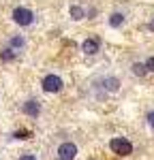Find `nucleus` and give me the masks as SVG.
Returning <instances> with one entry per match:
<instances>
[{
	"label": "nucleus",
	"instance_id": "9d476101",
	"mask_svg": "<svg viewBox=\"0 0 154 160\" xmlns=\"http://www.w3.org/2000/svg\"><path fill=\"white\" fill-rule=\"evenodd\" d=\"M131 71H133V75H137V77H143V75L148 73V71H146V64H141V62H135V64L131 66Z\"/></svg>",
	"mask_w": 154,
	"mask_h": 160
},
{
	"label": "nucleus",
	"instance_id": "39448f33",
	"mask_svg": "<svg viewBox=\"0 0 154 160\" xmlns=\"http://www.w3.org/2000/svg\"><path fill=\"white\" fill-rule=\"evenodd\" d=\"M81 49H84L86 56H94V53H99V49H101L99 38H86V41L81 43Z\"/></svg>",
	"mask_w": 154,
	"mask_h": 160
},
{
	"label": "nucleus",
	"instance_id": "6e6552de",
	"mask_svg": "<svg viewBox=\"0 0 154 160\" xmlns=\"http://www.w3.org/2000/svg\"><path fill=\"white\" fill-rule=\"evenodd\" d=\"M69 13H71V17H73L75 22H79V19H84V17H86V11H84L81 7H77V4H73V7L69 9Z\"/></svg>",
	"mask_w": 154,
	"mask_h": 160
},
{
	"label": "nucleus",
	"instance_id": "f03ea898",
	"mask_svg": "<svg viewBox=\"0 0 154 160\" xmlns=\"http://www.w3.org/2000/svg\"><path fill=\"white\" fill-rule=\"evenodd\" d=\"M13 22L19 26H30L34 22V13L30 11V9H24V7H17L15 11H13Z\"/></svg>",
	"mask_w": 154,
	"mask_h": 160
},
{
	"label": "nucleus",
	"instance_id": "f257e3e1",
	"mask_svg": "<svg viewBox=\"0 0 154 160\" xmlns=\"http://www.w3.org/2000/svg\"><path fill=\"white\" fill-rule=\"evenodd\" d=\"M109 148H111V152H116L118 156H128V154H133V145H131V141L122 139V137H116V139H111Z\"/></svg>",
	"mask_w": 154,
	"mask_h": 160
},
{
	"label": "nucleus",
	"instance_id": "423d86ee",
	"mask_svg": "<svg viewBox=\"0 0 154 160\" xmlns=\"http://www.w3.org/2000/svg\"><path fill=\"white\" fill-rule=\"evenodd\" d=\"M24 113L30 115V118H37L38 113H41V105H38L37 100H26L24 102Z\"/></svg>",
	"mask_w": 154,
	"mask_h": 160
},
{
	"label": "nucleus",
	"instance_id": "f3484780",
	"mask_svg": "<svg viewBox=\"0 0 154 160\" xmlns=\"http://www.w3.org/2000/svg\"><path fill=\"white\" fill-rule=\"evenodd\" d=\"M148 28H150V30H154V19L150 22V26H148Z\"/></svg>",
	"mask_w": 154,
	"mask_h": 160
},
{
	"label": "nucleus",
	"instance_id": "dca6fc26",
	"mask_svg": "<svg viewBox=\"0 0 154 160\" xmlns=\"http://www.w3.org/2000/svg\"><path fill=\"white\" fill-rule=\"evenodd\" d=\"M148 124L154 128V111H150V113H148Z\"/></svg>",
	"mask_w": 154,
	"mask_h": 160
},
{
	"label": "nucleus",
	"instance_id": "7ed1b4c3",
	"mask_svg": "<svg viewBox=\"0 0 154 160\" xmlns=\"http://www.w3.org/2000/svg\"><path fill=\"white\" fill-rule=\"evenodd\" d=\"M41 86H43V90H45L47 94H54V92H60V90H62V79H60L58 75H47Z\"/></svg>",
	"mask_w": 154,
	"mask_h": 160
},
{
	"label": "nucleus",
	"instance_id": "4468645a",
	"mask_svg": "<svg viewBox=\"0 0 154 160\" xmlns=\"http://www.w3.org/2000/svg\"><path fill=\"white\" fill-rule=\"evenodd\" d=\"M28 135H30V132H26V130H17V132H15V139H28Z\"/></svg>",
	"mask_w": 154,
	"mask_h": 160
},
{
	"label": "nucleus",
	"instance_id": "0eeeda50",
	"mask_svg": "<svg viewBox=\"0 0 154 160\" xmlns=\"http://www.w3.org/2000/svg\"><path fill=\"white\" fill-rule=\"evenodd\" d=\"M103 88H105L107 92H118V90H120V81H118L116 77H105V79H103Z\"/></svg>",
	"mask_w": 154,
	"mask_h": 160
},
{
	"label": "nucleus",
	"instance_id": "1a4fd4ad",
	"mask_svg": "<svg viewBox=\"0 0 154 160\" xmlns=\"http://www.w3.org/2000/svg\"><path fill=\"white\" fill-rule=\"evenodd\" d=\"M122 24H124V15H122V13H114V15L109 17V26H111V28H120Z\"/></svg>",
	"mask_w": 154,
	"mask_h": 160
},
{
	"label": "nucleus",
	"instance_id": "9b49d317",
	"mask_svg": "<svg viewBox=\"0 0 154 160\" xmlns=\"http://www.w3.org/2000/svg\"><path fill=\"white\" fill-rule=\"evenodd\" d=\"M0 60L2 62H13L15 60V51H13L11 47H9V49H2L0 51Z\"/></svg>",
	"mask_w": 154,
	"mask_h": 160
},
{
	"label": "nucleus",
	"instance_id": "ddd939ff",
	"mask_svg": "<svg viewBox=\"0 0 154 160\" xmlns=\"http://www.w3.org/2000/svg\"><path fill=\"white\" fill-rule=\"evenodd\" d=\"M146 71H150V73H154V56L146 60Z\"/></svg>",
	"mask_w": 154,
	"mask_h": 160
},
{
	"label": "nucleus",
	"instance_id": "2eb2a0df",
	"mask_svg": "<svg viewBox=\"0 0 154 160\" xmlns=\"http://www.w3.org/2000/svg\"><path fill=\"white\" fill-rule=\"evenodd\" d=\"M19 160H37V156H34V154H24Z\"/></svg>",
	"mask_w": 154,
	"mask_h": 160
},
{
	"label": "nucleus",
	"instance_id": "f8f14e48",
	"mask_svg": "<svg viewBox=\"0 0 154 160\" xmlns=\"http://www.w3.org/2000/svg\"><path fill=\"white\" fill-rule=\"evenodd\" d=\"M11 45H13V47H17V49H22V47H24V38H22V37H13L11 38Z\"/></svg>",
	"mask_w": 154,
	"mask_h": 160
},
{
	"label": "nucleus",
	"instance_id": "20e7f679",
	"mask_svg": "<svg viewBox=\"0 0 154 160\" xmlns=\"http://www.w3.org/2000/svg\"><path fill=\"white\" fill-rule=\"evenodd\" d=\"M58 156H60V160H73L77 156V145L71 143V141L62 143V145L58 148Z\"/></svg>",
	"mask_w": 154,
	"mask_h": 160
}]
</instances>
